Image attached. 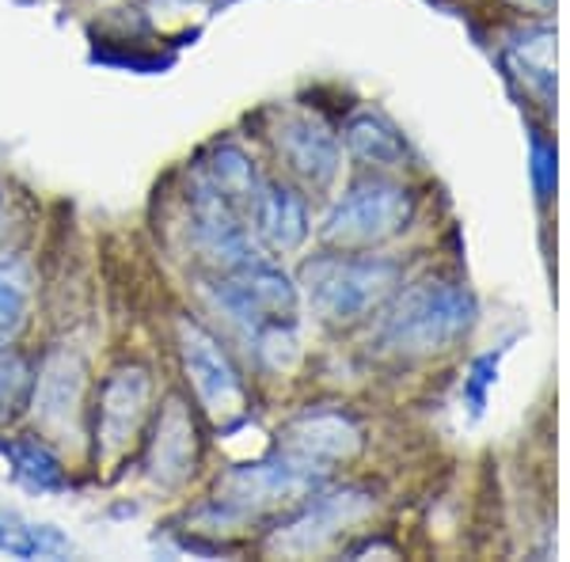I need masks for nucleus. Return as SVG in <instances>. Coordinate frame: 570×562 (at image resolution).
Instances as JSON below:
<instances>
[{"mask_svg":"<svg viewBox=\"0 0 570 562\" xmlns=\"http://www.w3.org/2000/svg\"><path fill=\"white\" fill-rule=\"evenodd\" d=\"M403 285V263L365 252H324L301 266L308 308L327 327H354L381 312Z\"/></svg>","mask_w":570,"mask_h":562,"instance_id":"f257e3e1","label":"nucleus"},{"mask_svg":"<svg viewBox=\"0 0 570 562\" xmlns=\"http://www.w3.org/2000/svg\"><path fill=\"white\" fill-rule=\"evenodd\" d=\"M475 316V304L468 297L464 285L456 282H419L407 293L392 300L376 327V346L384 354L422 362L453 349L468 335Z\"/></svg>","mask_w":570,"mask_h":562,"instance_id":"f03ea898","label":"nucleus"},{"mask_svg":"<svg viewBox=\"0 0 570 562\" xmlns=\"http://www.w3.org/2000/svg\"><path fill=\"white\" fill-rule=\"evenodd\" d=\"M411 220H415V195L403 183L376 175L346 190L343 201L331 209L320 239L335 252H373L407 233Z\"/></svg>","mask_w":570,"mask_h":562,"instance_id":"7ed1b4c3","label":"nucleus"},{"mask_svg":"<svg viewBox=\"0 0 570 562\" xmlns=\"http://www.w3.org/2000/svg\"><path fill=\"white\" fill-rule=\"evenodd\" d=\"M176 335H179L183 368H187V381L198 395L202 411H206L217 426L240 422L247 414V388H244L240 373H236L233 357L225 354V346L190 316H179Z\"/></svg>","mask_w":570,"mask_h":562,"instance_id":"20e7f679","label":"nucleus"},{"mask_svg":"<svg viewBox=\"0 0 570 562\" xmlns=\"http://www.w3.org/2000/svg\"><path fill=\"white\" fill-rule=\"evenodd\" d=\"M324 479V467L305 464V460L278 453V460H266V464H247L225 475L217 491V505L233 517H247V513L278 510V505L301 502L312 497V491Z\"/></svg>","mask_w":570,"mask_h":562,"instance_id":"39448f33","label":"nucleus"},{"mask_svg":"<svg viewBox=\"0 0 570 562\" xmlns=\"http://www.w3.org/2000/svg\"><path fill=\"white\" fill-rule=\"evenodd\" d=\"M214 300L252 338L266 324H282V319L297 316V285L266 259L244 266L236 274H220L214 282Z\"/></svg>","mask_w":570,"mask_h":562,"instance_id":"423d86ee","label":"nucleus"},{"mask_svg":"<svg viewBox=\"0 0 570 562\" xmlns=\"http://www.w3.org/2000/svg\"><path fill=\"white\" fill-rule=\"evenodd\" d=\"M190 236H195L198 255L217 274H236L244 266L259 263L252 236L240 225V214L202 175L190 183Z\"/></svg>","mask_w":570,"mask_h":562,"instance_id":"0eeeda50","label":"nucleus"},{"mask_svg":"<svg viewBox=\"0 0 570 562\" xmlns=\"http://www.w3.org/2000/svg\"><path fill=\"white\" fill-rule=\"evenodd\" d=\"M153 381L149 368L122 365L107 376L99 392V414H96V448L99 456L115 460L126 453V445L141 433L145 411H149Z\"/></svg>","mask_w":570,"mask_h":562,"instance_id":"6e6552de","label":"nucleus"},{"mask_svg":"<svg viewBox=\"0 0 570 562\" xmlns=\"http://www.w3.org/2000/svg\"><path fill=\"white\" fill-rule=\"evenodd\" d=\"M362 445H365L362 426H357L351 414H338V411H308L278 433L282 453L324 467V472L331 464L354 460L362 453Z\"/></svg>","mask_w":570,"mask_h":562,"instance_id":"1a4fd4ad","label":"nucleus"},{"mask_svg":"<svg viewBox=\"0 0 570 562\" xmlns=\"http://www.w3.org/2000/svg\"><path fill=\"white\" fill-rule=\"evenodd\" d=\"M370 510H373V497L362 491L320 494L301 510V517H293L285 529L274 532V548L285 551V555H308V551L327 548L338 532L357 524Z\"/></svg>","mask_w":570,"mask_h":562,"instance_id":"9d476101","label":"nucleus"},{"mask_svg":"<svg viewBox=\"0 0 570 562\" xmlns=\"http://www.w3.org/2000/svg\"><path fill=\"white\" fill-rule=\"evenodd\" d=\"M274 149L289 164V171L312 190H327L338 175V164H343L338 137L316 115L282 118V126L274 130Z\"/></svg>","mask_w":570,"mask_h":562,"instance_id":"9b49d317","label":"nucleus"},{"mask_svg":"<svg viewBox=\"0 0 570 562\" xmlns=\"http://www.w3.org/2000/svg\"><path fill=\"white\" fill-rule=\"evenodd\" d=\"M247 209H252L255 236H259L263 247H271V252L289 255L308 239V201L297 187H289V183H282V179L259 183V190H255Z\"/></svg>","mask_w":570,"mask_h":562,"instance_id":"f8f14e48","label":"nucleus"},{"mask_svg":"<svg viewBox=\"0 0 570 562\" xmlns=\"http://www.w3.org/2000/svg\"><path fill=\"white\" fill-rule=\"evenodd\" d=\"M198 467V433H195V418H190V407L171 395L164 403L160 418H156V433L149 445V475L160 486H179L195 475Z\"/></svg>","mask_w":570,"mask_h":562,"instance_id":"ddd939ff","label":"nucleus"},{"mask_svg":"<svg viewBox=\"0 0 570 562\" xmlns=\"http://www.w3.org/2000/svg\"><path fill=\"white\" fill-rule=\"evenodd\" d=\"M31 403L46 430L61 433L85 407V362L72 354L46 357L39 376L31 381Z\"/></svg>","mask_w":570,"mask_h":562,"instance_id":"4468645a","label":"nucleus"},{"mask_svg":"<svg viewBox=\"0 0 570 562\" xmlns=\"http://www.w3.org/2000/svg\"><path fill=\"white\" fill-rule=\"evenodd\" d=\"M202 179L217 190L228 206L240 214V209L252 206L255 190H259V171H255V160L247 156L240 145H217L214 152L202 160Z\"/></svg>","mask_w":570,"mask_h":562,"instance_id":"2eb2a0df","label":"nucleus"},{"mask_svg":"<svg viewBox=\"0 0 570 562\" xmlns=\"http://www.w3.org/2000/svg\"><path fill=\"white\" fill-rule=\"evenodd\" d=\"M346 149H351L354 160H362L365 168L376 171H395L407 164V145L395 134V126L384 122L381 115H357L346 126Z\"/></svg>","mask_w":570,"mask_h":562,"instance_id":"dca6fc26","label":"nucleus"},{"mask_svg":"<svg viewBox=\"0 0 570 562\" xmlns=\"http://www.w3.org/2000/svg\"><path fill=\"white\" fill-rule=\"evenodd\" d=\"M27 400H31V368L20 354L0 349V418L16 414Z\"/></svg>","mask_w":570,"mask_h":562,"instance_id":"f3484780","label":"nucleus"},{"mask_svg":"<svg viewBox=\"0 0 570 562\" xmlns=\"http://www.w3.org/2000/svg\"><path fill=\"white\" fill-rule=\"evenodd\" d=\"M12 456L20 460V467H23V472L31 475L39 486H58V483H61L58 464H53L46 448H39V445H20V448H12Z\"/></svg>","mask_w":570,"mask_h":562,"instance_id":"a211bd4d","label":"nucleus"},{"mask_svg":"<svg viewBox=\"0 0 570 562\" xmlns=\"http://www.w3.org/2000/svg\"><path fill=\"white\" fill-rule=\"evenodd\" d=\"M513 8H521V12H551V4H556V0H510Z\"/></svg>","mask_w":570,"mask_h":562,"instance_id":"6ab92c4d","label":"nucleus"},{"mask_svg":"<svg viewBox=\"0 0 570 562\" xmlns=\"http://www.w3.org/2000/svg\"><path fill=\"white\" fill-rule=\"evenodd\" d=\"M0 236H4V201H0Z\"/></svg>","mask_w":570,"mask_h":562,"instance_id":"aec40b11","label":"nucleus"}]
</instances>
